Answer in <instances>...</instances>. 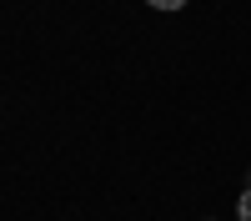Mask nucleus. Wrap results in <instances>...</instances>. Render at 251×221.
Segmentation results:
<instances>
[{
    "instance_id": "1",
    "label": "nucleus",
    "mask_w": 251,
    "mask_h": 221,
    "mask_svg": "<svg viewBox=\"0 0 251 221\" xmlns=\"http://www.w3.org/2000/svg\"><path fill=\"white\" fill-rule=\"evenodd\" d=\"M236 216H241V221H251V191H241V201H236Z\"/></svg>"
},
{
    "instance_id": "2",
    "label": "nucleus",
    "mask_w": 251,
    "mask_h": 221,
    "mask_svg": "<svg viewBox=\"0 0 251 221\" xmlns=\"http://www.w3.org/2000/svg\"><path fill=\"white\" fill-rule=\"evenodd\" d=\"M146 5H151V10H181L186 0H146Z\"/></svg>"
}]
</instances>
